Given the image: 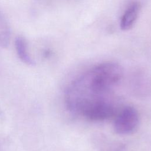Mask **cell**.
<instances>
[{
	"mask_svg": "<svg viewBox=\"0 0 151 151\" xmlns=\"http://www.w3.org/2000/svg\"><path fill=\"white\" fill-rule=\"evenodd\" d=\"M11 35L9 23L5 15L0 10V47H6L8 45Z\"/></svg>",
	"mask_w": 151,
	"mask_h": 151,
	"instance_id": "cell-5",
	"label": "cell"
},
{
	"mask_svg": "<svg viewBox=\"0 0 151 151\" xmlns=\"http://www.w3.org/2000/svg\"><path fill=\"white\" fill-rule=\"evenodd\" d=\"M139 123V113L132 106L124 107L117 114L114 122V129L120 134H127L133 132Z\"/></svg>",
	"mask_w": 151,
	"mask_h": 151,
	"instance_id": "cell-2",
	"label": "cell"
},
{
	"mask_svg": "<svg viewBox=\"0 0 151 151\" xmlns=\"http://www.w3.org/2000/svg\"><path fill=\"white\" fill-rule=\"evenodd\" d=\"M15 45L17 53L20 60L28 65H34L35 61L32 60L29 53L26 39L24 37L20 35L17 37L15 38Z\"/></svg>",
	"mask_w": 151,
	"mask_h": 151,
	"instance_id": "cell-4",
	"label": "cell"
},
{
	"mask_svg": "<svg viewBox=\"0 0 151 151\" xmlns=\"http://www.w3.org/2000/svg\"><path fill=\"white\" fill-rule=\"evenodd\" d=\"M123 71L115 62H105L91 68L74 80L65 93L68 110L81 115L91 106L113 99L112 91L123 77Z\"/></svg>",
	"mask_w": 151,
	"mask_h": 151,
	"instance_id": "cell-1",
	"label": "cell"
},
{
	"mask_svg": "<svg viewBox=\"0 0 151 151\" xmlns=\"http://www.w3.org/2000/svg\"><path fill=\"white\" fill-rule=\"evenodd\" d=\"M140 4L134 2L130 4L124 10L120 21V27L123 30L130 29L135 23L140 10Z\"/></svg>",
	"mask_w": 151,
	"mask_h": 151,
	"instance_id": "cell-3",
	"label": "cell"
}]
</instances>
